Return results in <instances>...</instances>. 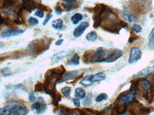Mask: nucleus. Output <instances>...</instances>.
<instances>
[{"label": "nucleus", "instance_id": "f257e3e1", "mask_svg": "<svg viewBox=\"0 0 154 115\" xmlns=\"http://www.w3.org/2000/svg\"><path fill=\"white\" fill-rule=\"evenodd\" d=\"M106 74L104 73H98L97 74L87 75L80 82V84L85 87H89L92 85L93 83L101 82L106 79Z\"/></svg>", "mask_w": 154, "mask_h": 115}, {"label": "nucleus", "instance_id": "f03ea898", "mask_svg": "<svg viewBox=\"0 0 154 115\" xmlns=\"http://www.w3.org/2000/svg\"><path fill=\"white\" fill-rule=\"evenodd\" d=\"M110 53V52H109ZM108 53L104 50L103 48H98L96 53L92 56L90 60V63H104L105 62L106 58Z\"/></svg>", "mask_w": 154, "mask_h": 115}, {"label": "nucleus", "instance_id": "7ed1b4c3", "mask_svg": "<svg viewBox=\"0 0 154 115\" xmlns=\"http://www.w3.org/2000/svg\"><path fill=\"white\" fill-rule=\"evenodd\" d=\"M31 109L32 110L35 111L37 114H41L45 112L46 109H47V106H46L44 100L41 97H39L38 102L33 103Z\"/></svg>", "mask_w": 154, "mask_h": 115}, {"label": "nucleus", "instance_id": "20e7f679", "mask_svg": "<svg viewBox=\"0 0 154 115\" xmlns=\"http://www.w3.org/2000/svg\"><path fill=\"white\" fill-rule=\"evenodd\" d=\"M142 56V53L140 49L138 47L131 48V52H130L129 58H128V63L130 64H134L138 62Z\"/></svg>", "mask_w": 154, "mask_h": 115}, {"label": "nucleus", "instance_id": "39448f33", "mask_svg": "<svg viewBox=\"0 0 154 115\" xmlns=\"http://www.w3.org/2000/svg\"><path fill=\"white\" fill-rule=\"evenodd\" d=\"M14 107L13 114L14 115H26L28 113V109L24 104L17 102H12Z\"/></svg>", "mask_w": 154, "mask_h": 115}, {"label": "nucleus", "instance_id": "423d86ee", "mask_svg": "<svg viewBox=\"0 0 154 115\" xmlns=\"http://www.w3.org/2000/svg\"><path fill=\"white\" fill-rule=\"evenodd\" d=\"M123 50H119V49H116V50H113V51L110 52L108 54L107 58H106V63H113L117 61L119 58H121L123 55Z\"/></svg>", "mask_w": 154, "mask_h": 115}, {"label": "nucleus", "instance_id": "0eeeda50", "mask_svg": "<svg viewBox=\"0 0 154 115\" xmlns=\"http://www.w3.org/2000/svg\"><path fill=\"white\" fill-rule=\"evenodd\" d=\"M24 33V30L19 28H16V29H9L7 31H4L1 33V36L2 38H9V37H12L15 36H18L19 34H22Z\"/></svg>", "mask_w": 154, "mask_h": 115}, {"label": "nucleus", "instance_id": "6e6552de", "mask_svg": "<svg viewBox=\"0 0 154 115\" xmlns=\"http://www.w3.org/2000/svg\"><path fill=\"white\" fill-rule=\"evenodd\" d=\"M22 7L23 10H26L29 13H31L33 10L37 8V4L33 0H24L22 1Z\"/></svg>", "mask_w": 154, "mask_h": 115}, {"label": "nucleus", "instance_id": "1a4fd4ad", "mask_svg": "<svg viewBox=\"0 0 154 115\" xmlns=\"http://www.w3.org/2000/svg\"><path fill=\"white\" fill-rule=\"evenodd\" d=\"M89 26V24L88 23V22H82V23H81L80 24H79V26H77L74 31V36L76 38L80 37L83 34L85 30L87 29Z\"/></svg>", "mask_w": 154, "mask_h": 115}, {"label": "nucleus", "instance_id": "9d476101", "mask_svg": "<svg viewBox=\"0 0 154 115\" xmlns=\"http://www.w3.org/2000/svg\"><path fill=\"white\" fill-rule=\"evenodd\" d=\"M153 71H154V65H152V66L147 67V68L139 71L138 73H136V74L133 76V78H140V77H145L147 75L151 73Z\"/></svg>", "mask_w": 154, "mask_h": 115}, {"label": "nucleus", "instance_id": "9b49d317", "mask_svg": "<svg viewBox=\"0 0 154 115\" xmlns=\"http://www.w3.org/2000/svg\"><path fill=\"white\" fill-rule=\"evenodd\" d=\"M14 107L12 102H9L8 104L4 106L3 108L0 109V115H12L13 114Z\"/></svg>", "mask_w": 154, "mask_h": 115}, {"label": "nucleus", "instance_id": "f8f14e48", "mask_svg": "<svg viewBox=\"0 0 154 115\" xmlns=\"http://www.w3.org/2000/svg\"><path fill=\"white\" fill-rule=\"evenodd\" d=\"M135 94H136V91L135 89H133L132 91L130 94H128V95H125L123 96H122L121 98H120V102L123 103V104H125V103H128L131 102L134 99V97H135Z\"/></svg>", "mask_w": 154, "mask_h": 115}, {"label": "nucleus", "instance_id": "ddd939ff", "mask_svg": "<svg viewBox=\"0 0 154 115\" xmlns=\"http://www.w3.org/2000/svg\"><path fill=\"white\" fill-rule=\"evenodd\" d=\"M79 71H69V72L66 73V74L63 75L62 82L66 81V80H73V79L75 78L76 77H77V76L79 75Z\"/></svg>", "mask_w": 154, "mask_h": 115}, {"label": "nucleus", "instance_id": "4468645a", "mask_svg": "<svg viewBox=\"0 0 154 115\" xmlns=\"http://www.w3.org/2000/svg\"><path fill=\"white\" fill-rule=\"evenodd\" d=\"M138 85L139 89H140L143 91H147L148 89L150 88V83H149V82L146 80L139 81L138 83Z\"/></svg>", "mask_w": 154, "mask_h": 115}, {"label": "nucleus", "instance_id": "2eb2a0df", "mask_svg": "<svg viewBox=\"0 0 154 115\" xmlns=\"http://www.w3.org/2000/svg\"><path fill=\"white\" fill-rule=\"evenodd\" d=\"M86 97V92L81 87H77L75 89V98L77 99H83Z\"/></svg>", "mask_w": 154, "mask_h": 115}, {"label": "nucleus", "instance_id": "dca6fc26", "mask_svg": "<svg viewBox=\"0 0 154 115\" xmlns=\"http://www.w3.org/2000/svg\"><path fill=\"white\" fill-rule=\"evenodd\" d=\"M79 56L77 53H75L74 56V57L72 58V59L69 60L67 62V64L69 65H79Z\"/></svg>", "mask_w": 154, "mask_h": 115}, {"label": "nucleus", "instance_id": "f3484780", "mask_svg": "<svg viewBox=\"0 0 154 115\" xmlns=\"http://www.w3.org/2000/svg\"><path fill=\"white\" fill-rule=\"evenodd\" d=\"M93 101V95L92 93H89L86 97H85L84 100L83 102V104L85 107H89L92 104Z\"/></svg>", "mask_w": 154, "mask_h": 115}, {"label": "nucleus", "instance_id": "a211bd4d", "mask_svg": "<svg viewBox=\"0 0 154 115\" xmlns=\"http://www.w3.org/2000/svg\"><path fill=\"white\" fill-rule=\"evenodd\" d=\"M149 47L152 50H154V28L152 29V31H151L150 34H149Z\"/></svg>", "mask_w": 154, "mask_h": 115}, {"label": "nucleus", "instance_id": "6ab92c4d", "mask_svg": "<svg viewBox=\"0 0 154 115\" xmlns=\"http://www.w3.org/2000/svg\"><path fill=\"white\" fill-rule=\"evenodd\" d=\"M52 27L55 29L59 30L61 29L63 27V21L62 19H56V20H54L52 24Z\"/></svg>", "mask_w": 154, "mask_h": 115}, {"label": "nucleus", "instance_id": "aec40b11", "mask_svg": "<svg viewBox=\"0 0 154 115\" xmlns=\"http://www.w3.org/2000/svg\"><path fill=\"white\" fill-rule=\"evenodd\" d=\"M82 19H83V16H82V14H79V13L75 14L71 18V22H72L74 24H77L79 23V22H80Z\"/></svg>", "mask_w": 154, "mask_h": 115}, {"label": "nucleus", "instance_id": "412c9836", "mask_svg": "<svg viewBox=\"0 0 154 115\" xmlns=\"http://www.w3.org/2000/svg\"><path fill=\"white\" fill-rule=\"evenodd\" d=\"M86 38L87 41H91V42H94L97 39V34L96 33L94 32V31H92V32L89 33V34L86 35Z\"/></svg>", "mask_w": 154, "mask_h": 115}, {"label": "nucleus", "instance_id": "4be33fe9", "mask_svg": "<svg viewBox=\"0 0 154 115\" xmlns=\"http://www.w3.org/2000/svg\"><path fill=\"white\" fill-rule=\"evenodd\" d=\"M62 93L63 94L64 97L66 98H70V95H71V87H64L61 90Z\"/></svg>", "mask_w": 154, "mask_h": 115}, {"label": "nucleus", "instance_id": "5701e85b", "mask_svg": "<svg viewBox=\"0 0 154 115\" xmlns=\"http://www.w3.org/2000/svg\"><path fill=\"white\" fill-rule=\"evenodd\" d=\"M67 115H83L82 112L81 110L76 109V110H71V109H67Z\"/></svg>", "mask_w": 154, "mask_h": 115}, {"label": "nucleus", "instance_id": "b1692460", "mask_svg": "<svg viewBox=\"0 0 154 115\" xmlns=\"http://www.w3.org/2000/svg\"><path fill=\"white\" fill-rule=\"evenodd\" d=\"M108 99V95L106 93H101L98 95L96 98V102H101L102 101H105Z\"/></svg>", "mask_w": 154, "mask_h": 115}, {"label": "nucleus", "instance_id": "393cba45", "mask_svg": "<svg viewBox=\"0 0 154 115\" xmlns=\"http://www.w3.org/2000/svg\"><path fill=\"white\" fill-rule=\"evenodd\" d=\"M97 115H113V110L111 108H106L104 110L98 113Z\"/></svg>", "mask_w": 154, "mask_h": 115}, {"label": "nucleus", "instance_id": "a878e982", "mask_svg": "<svg viewBox=\"0 0 154 115\" xmlns=\"http://www.w3.org/2000/svg\"><path fill=\"white\" fill-rule=\"evenodd\" d=\"M66 56V53L65 52H61V53H57V54L54 55V56L53 57V60L55 61H59V60L62 59L63 58H64Z\"/></svg>", "mask_w": 154, "mask_h": 115}, {"label": "nucleus", "instance_id": "bb28decb", "mask_svg": "<svg viewBox=\"0 0 154 115\" xmlns=\"http://www.w3.org/2000/svg\"><path fill=\"white\" fill-rule=\"evenodd\" d=\"M28 24H29V25L32 26H37V25L39 24V21L38 19H37L36 18L30 17L29 19V20H28Z\"/></svg>", "mask_w": 154, "mask_h": 115}, {"label": "nucleus", "instance_id": "cd10ccee", "mask_svg": "<svg viewBox=\"0 0 154 115\" xmlns=\"http://www.w3.org/2000/svg\"><path fill=\"white\" fill-rule=\"evenodd\" d=\"M126 112V106L124 105V104L119 106V107H118L117 109H116V112H117V114H122V113Z\"/></svg>", "mask_w": 154, "mask_h": 115}, {"label": "nucleus", "instance_id": "c85d7f7f", "mask_svg": "<svg viewBox=\"0 0 154 115\" xmlns=\"http://www.w3.org/2000/svg\"><path fill=\"white\" fill-rule=\"evenodd\" d=\"M132 30L134 32L136 33V34H139V33H140L142 31V28L140 25L134 24L132 26Z\"/></svg>", "mask_w": 154, "mask_h": 115}, {"label": "nucleus", "instance_id": "c756f323", "mask_svg": "<svg viewBox=\"0 0 154 115\" xmlns=\"http://www.w3.org/2000/svg\"><path fill=\"white\" fill-rule=\"evenodd\" d=\"M35 91L36 92H41V91H44V85H42L41 83H38L37 85H36Z\"/></svg>", "mask_w": 154, "mask_h": 115}, {"label": "nucleus", "instance_id": "7c9ffc66", "mask_svg": "<svg viewBox=\"0 0 154 115\" xmlns=\"http://www.w3.org/2000/svg\"><path fill=\"white\" fill-rule=\"evenodd\" d=\"M126 19H127V20H128L129 22H131H131H135V21L136 20V18L135 16H134V15L131 14H129L127 15Z\"/></svg>", "mask_w": 154, "mask_h": 115}, {"label": "nucleus", "instance_id": "2f4dec72", "mask_svg": "<svg viewBox=\"0 0 154 115\" xmlns=\"http://www.w3.org/2000/svg\"><path fill=\"white\" fill-rule=\"evenodd\" d=\"M35 16H38L39 18H43L44 16V11H43L42 9H39L37 10V11L35 12Z\"/></svg>", "mask_w": 154, "mask_h": 115}, {"label": "nucleus", "instance_id": "473e14b6", "mask_svg": "<svg viewBox=\"0 0 154 115\" xmlns=\"http://www.w3.org/2000/svg\"><path fill=\"white\" fill-rule=\"evenodd\" d=\"M1 73L2 74V75L4 76H8L10 75V74H11V73H10L9 70L8 68H4V69L1 70Z\"/></svg>", "mask_w": 154, "mask_h": 115}, {"label": "nucleus", "instance_id": "72a5a7b5", "mask_svg": "<svg viewBox=\"0 0 154 115\" xmlns=\"http://www.w3.org/2000/svg\"><path fill=\"white\" fill-rule=\"evenodd\" d=\"M54 10L55 12H56V14L57 15H61L62 14V9L60 7H59V6H56L54 8Z\"/></svg>", "mask_w": 154, "mask_h": 115}, {"label": "nucleus", "instance_id": "f704fd0d", "mask_svg": "<svg viewBox=\"0 0 154 115\" xmlns=\"http://www.w3.org/2000/svg\"><path fill=\"white\" fill-rule=\"evenodd\" d=\"M52 14H48L47 16H46L45 19H44V22H43V25H44V26H45L46 24L48 23V22H49V21L50 20L51 18H52Z\"/></svg>", "mask_w": 154, "mask_h": 115}, {"label": "nucleus", "instance_id": "c9c22d12", "mask_svg": "<svg viewBox=\"0 0 154 115\" xmlns=\"http://www.w3.org/2000/svg\"><path fill=\"white\" fill-rule=\"evenodd\" d=\"M137 38H138V36H136L134 34H131V36H130L129 38V42L130 43L134 42V41H135V40H136Z\"/></svg>", "mask_w": 154, "mask_h": 115}, {"label": "nucleus", "instance_id": "e433bc0d", "mask_svg": "<svg viewBox=\"0 0 154 115\" xmlns=\"http://www.w3.org/2000/svg\"><path fill=\"white\" fill-rule=\"evenodd\" d=\"M72 100H73V102H74V105L76 106V107H80L81 104H80V101H79V99H77V98H74Z\"/></svg>", "mask_w": 154, "mask_h": 115}, {"label": "nucleus", "instance_id": "4c0bfd02", "mask_svg": "<svg viewBox=\"0 0 154 115\" xmlns=\"http://www.w3.org/2000/svg\"><path fill=\"white\" fill-rule=\"evenodd\" d=\"M29 100L31 102H34L36 101V98H35V96H34V94L31 93L29 95Z\"/></svg>", "mask_w": 154, "mask_h": 115}, {"label": "nucleus", "instance_id": "58836bf2", "mask_svg": "<svg viewBox=\"0 0 154 115\" xmlns=\"http://www.w3.org/2000/svg\"><path fill=\"white\" fill-rule=\"evenodd\" d=\"M63 41H64V40L60 39V40H59V41H56V42L55 43V44H56V46H60V45H62Z\"/></svg>", "mask_w": 154, "mask_h": 115}, {"label": "nucleus", "instance_id": "ea45409f", "mask_svg": "<svg viewBox=\"0 0 154 115\" xmlns=\"http://www.w3.org/2000/svg\"><path fill=\"white\" fill-rule=\"evenodd\" d=\"M62 1H64V2H66L67 4H71L74 1H75L76 0H62Z\"/></svg>", "mask_w": 154, "mask_h": 115}, {"label": "nucleus", "instance_id": "a19ab883", "mask_svg": "<svg viewBox=\"0 0 154 115\" xmlns=\"http://www.w3.org/2000/svg\"><path fill=\"white\" fill-rule=\"evenodd\" d=\"M58 115H66V112L64 111V110H60Z\"/></svg>", "mask_w": 154, "mask_h": 115}, {"label": "nucleus", "instance_id": "79ce46f5", "mask_svg": "<svg viewBox=\"0 0 154 115\" xmlns=\"http://www.w3.org/2000/svg\"><path fill=\"white\" fill-rule=\"evenodd\" d=\"M3 23H4V18H2L1 14H0V25L2 24Z\"/></svg>", "mask_w": 154, "mask_h": 115}, {"label": "nucleus", "instance_id": "37998d69", "mask_svg": "<svg viewBox=\"0 0 154 115\" xmlns=\"http://www.w3.org/2000/svg\"><path fill=\"white\" fill-rule=\"evenodd\" d=\"M117 115H128V114H126V112H124V113H122V114H118Z\"/></svg>", "mask_w": 154, "mask_h": 115}]
</instances>
